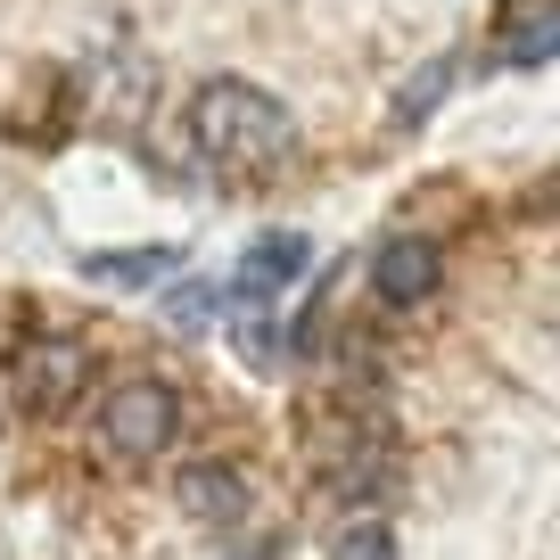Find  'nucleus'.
I'll list each match as a JSON object with an SVG mask.
<instances>
[{
	"instance_id": "obj_2",
	"label": "nucleus",
	"mask_w": 560,
	"mask_h": 560,
	"mask_svg": "<svg viewBox=\"0 0 560 560\" xmlns=\"http://www.w3.org/2000/svg\"><path fill=\"white\" fill-rule=\"evenodd\" d=\"M100 445L116 462H158L165 445H174V429H182V396L165 380H116L100 396Z\"/></svg>"
},
{
	"instance_id": "obj_5",
	"label": "nucleus",
	"mask_w": 560,
	"mask_h": 560,
	"mask_svg": "<svg viewBox=\"0 0 560 560\" xmlns=\"http://www.w3.org/2000/svg\"><path fill=\"white\" fill-rule=\"evenodd\" d=\"M438 240H412V231H396V240H380V256H371V289H380V305H420L429 289H438Z\"/></svg>"
},
{
	"instance_id": "obj_6",
	"label": "nucleus",
	"mask_w": 560,
	"mask_h": 560,
	"mask_svg": "<svg viewBox=\"0 0 560 560\" xmlns=\"http://www.w3.org/2000/svg\"><path fill=\"white\" fill-rule=\"evenodd\" d=\"M174 494H182V511H190L198 527H240L247 511H256V503H247V478H231L223 462H198V470H182Z\"/></svg>"
},
{
	"instance_id": "obj_1",
	"label": "nucleus",
	"mask_w": 560,
	"mask_h": 560,
	"mask_svg": "<svg viewBox=\"0 0 560 560\" xmlns=\"http://www.w3.org/2000/svg\"><path fill=\"white\" fill-rule=\"evenodd\" d=\"M190 149L214 165V174H272V165L298 149V116H289L264 83L214 74V83H198V100H190Z\"/></svg>"
},
{
	"instance_id": "obj_11",
	"label": "nucleus",
	"mask_w": 560,
	"mask_h": 560,
	"mask_svg": "<svg viewBox=\"0 0 560 560\" xmlns=\"http://www.w3.org/2000/svg\"><path fill=\"white\" fill-rule=\"evenodd\" d=\"M214 305H223V289H214V280H182V289H165V322H182V330H198Z\"/></svg>"
},
{
	"instance_id": "obj_10",
	"label": "nucleus",
	"mask_w": 560,
	"mask_h": 560,
	"mask_svg": "<svg viewBox=\"0 0 560 560\" xmlns=\"http://www.w3.org/2000/svg\"><path fill=\"white\" fill-rule=\"evenodd\" d=\"M454 74H462L454 58H438V67H420V74H412V91H404V100H396V116H404V124H420V116H429V107L445 100V91H454Z\"/></svg>"
},
{
	"instance_id": "obj_8",
	"label": "nucleus",
	"mask_w": 560,
	"mask_h": 560,
	"mask_svg": "<svg viewBox=\"0 0 560 560\" xmlns=\"http://www.w3.org/2000/svg\"><path fill=\"white\" fill-rule=\"evenodd\" d=\"M174 272V247H91L83 280H107V289H149V280Z\"/></svg>"
},
{
	"instance_id": "obj_4",
	"label": "nucleus",
	"mask_w": 560,
	"mask_h": 560,
	"mask_svg": "<svg viewBox=\"0 0 560 560\" xmlns=\"http://www.w3.org/2000/svg\"><path fill=\"white\" fill-rule=\"evenodd\" d=\"M83 380H91V354L74 338H42V347L18 354V404L25 412H67L83 396Z\"/></svg>"
},
{
	"instance_id": "obj_9",
	"label": "nucleus",
	"mask_w": 560,
	"mask_h": 560,
	"mask_svg": "<svg viewBox=\"0 0 560 560\" xmlns=\"http://www.w3.org/2000/svg\"><path fill=\"white\" fill-rule=\"evenodd\" d=\"M330 560H396V527H387V520H354V527H338Z\"/></svg>"
},
{
	"instance_id": "obj_7",
	"label": "nucleus",
	"mask_w": 560,
	"mask_h": 560,
	"mask_svg": "<svg viewBox=\"0 0 560 560\" xmlns=\"http://www.w3.org/2000/svg\"><path fill=\"white\" fill-rule=\"evenodd\" d=\"M503 9H511V34L494 42V67H511V74H536L544 58H552V42H560L552 0H503Z\"/></svg>"
},
{
	"instance_id": "obj_3",
	"label": "nucleus",
	"mask_w": 560,
	"mask_h": 560,
	"mask_svg": "<svg viewBox=\"0 0 560 560\" xmlns=\"http://www.w3.org/2000/svg\"><path fill=\"white\" fill-rule=\"evenodd\" d=\"M305 264H314V240H305V231H272V240H256V247L240 256V272L223 280V305H240V314H264V305H272L280 289L305 272Z\"/></svg>"
}]
</instances>
